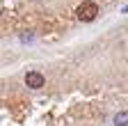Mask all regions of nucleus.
I'll return each mask as SVG.
<instances>
[{"instance_id": "1", "label": "nucleus", "mask_w": 128, "mask_h": 126, "mask_svg": "<svg viewBox=\"0 0 128 126\" xmlns=\"http://www.w3.org/2000/svg\"><path fill=\"white\" fill-rule=\"evenodd\" d=\"M76 14H78V19L82 21V23H92L96 19V14H98V5L92 3V0H85L82 5H78Z\"/></svg>"}, {"instance_id": "2", "label": "nucleus", "mask_w": 128, "mask_h": 126, "mask_svg": "<svg viewBox=\"0 0 128 126\" xmlns=\"http://www.w3.org/2000/svg\"><path fill=\"white\" fill-rule=\"evenodd\" d=\"M25 85H28L30 89H41V87L46 85V78H44L39 71H28V73H25Z\"/></svg>"}, {"instance_id": "3", "label": "nucleus", "mask_w": 128, "mask_h": 126, "mask_svg": "<svg viewBox=\"0 0 128 126\" xmlns=\"http://www.w3.org/2000/svg\"><path fill=\"white\" fill-rule=\"evenodd\" d=\"M112 124H114V126H128V110H121V112H117L114 119H112Z\"/></svg>"}, {"instance_id": "4", "label": "nucleus", "mask_w": 128, "mask_h": 126, "mask_svg": "<svg viewBox=\"0 0 128 126\" xmlns=\"http://www.w3.org/2000/svg\"><path fill=\"white\" fill-rule=\"evenodd\" d=\"M21 41H32V35H21Z\"/></svg>"}, {"instance_id": "5", "label": "nucleus", "mask_w": 128, "mask_h": 126, "mask_svg": "<svg viewBox=\"0 0 128 126\" xmlns=\"http://www.w3.org/2000/svg\"><path fill=\"white\" fill-rule=\"evenodd\" d=\"M121 12H124V14H128V5H126V7H124V9H121Z\"/></svg>"}]
</instances>
